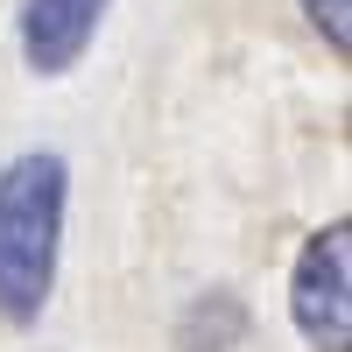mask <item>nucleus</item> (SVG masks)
<instances>
[{
  "label": "nucleus",
  "mask_w": 352,
  "mask_h": 352,
  "mask_svg": "<svg viewBox=\"0 0 352 352\" xmlns=\"http://www.w3.org/2000/svg\"><path fill=\"white\" fill-rule=\"evenodd\" d=\"M64 155H14L0 169V317L36 324L56 289V247H64Z\"/></svg>",
  "instance_id": "obj_1"
},
{
  "label": "nucleus",
  "mask_w": 352,
  "mask_h": 352,
  "mask_svg": "<svg viewBox=\"0 0 352 352\" xmlns=\"http://www.w3.org/2000/svg\"><path fill=\"white\" fill-rule=\"evenodd\" d=\"M99 14H106V0H21V56H28V71L64 78L92 50Z\"/></svg>",
  "instance_id": "obj_3"
},
{
  "label": "nucleus",
  "mask_w": 352,
  "mask_h": 352,
  "mask_svg": "<svg viewBox=\"0 0 352 352\" xmlns=\"http://www.w3.org/2000/svg\"><path fill=\"white\" fill-rule=\"evenodd\" d=\"M303 14H310V28L324 36L338 56L352 50V28H345V0H303Z\"/></svg>",
  "instance_id": "obj_4"
},
{
  "label": "nucleus",
  "mask_w": 352,
  "mask_h": 352,
  "mask_svg": "<svg viewBox=\"0 0 352 352\" xmlns=\"http://www.w3.org/2000/svg\"><path fill=\"white\" fill-rule=\"evenodd\" d=\"M289 317L310 338V352H352V226L331 219L310 232L289 275Z\"/></svg>",
  "instance_id": "obj_2"
}]
</instances>
